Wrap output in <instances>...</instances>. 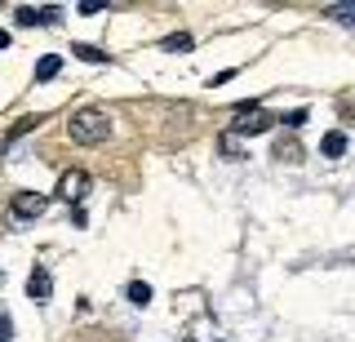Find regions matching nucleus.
Segmentation results:
<instances>
[{
	"label": "nucleus",
	"mask_w": 355,
	"mask_h": 342,
	"mask_svg": "<svg viewBox=\"0 0 355 342\" xmlns=\"http://www.w3.org/2000/svg\"><path fill=\"white\" fill-rule=\"evenodd\" d=\"M58 14H62L58 5H44V9L18 5V9H14V23H18V27H49V23H58Z\"/></svg>",
	"instance_id": "7ed1b4c3"
},
{
	"label": "nucleus",
	"mask_w": 355,
	"mask_h": 342,
	"mask_svg": "<svg viewBox=\"0 0 355 342\" xmlns=\"http://www.w3.org/2000/svg\"><path fill=\"white\" fill-rule=\"evenodd\" d=\"M284 125H288V129H297V125H306V112H302V107H297V112H288V116H284Z\"/></svg>",
	"instance_id": "2eb2a0df"
},
{
	"label": "nucleus",
	"mask_w": 355,
	"mask_h": 342,
	"mask_svg": "<svg viewBox=\"0 0 355 342\" xmlns=\"http://www.w3.org/2000/svg\"><path fill=\"white\" fill-rule=\"evenodd\" d=\"M9 338H14V316L0 311V342H9Z\"/></svg>",
	"instance_id": "4468645a"
},
{
	"label": "nucleus",
	"mask_w": 355,
	"mask_h": 342,
	"mask_svg": "<svg viewBox=\"0 0 355 342\" xmlns=\"http://www.w3.org/2000/svg\"><path fill=\"white\" fill-rule=\"evenodd\" d=\"M49 293H53V275L44 271V267H31V275H27V298H31V302H49Z\"/></svg>",
	"instance_id": "423d86ee"
},
{
	"label": "nucleus",
	"mask_w": 355,
	"mask_h": 342,
	"mask_svg": "<svg viewBox=\"0 0 355 342\" xmlns=\"http://www.w3.org/2000/svg\"><path fill=\"white\" fill-rule=\"evenodd\" d=\"M58 196H62V200H71V205H80L85 196H89V173L85 169H67L62 178H58Z\"/></svg>",
	"instance_id": "20e7f679"
},
{
	"label": "nucleus",
	"mask_w": 355,
	"mask_h": 342,
	"mask_svg": "<svg viewBox=\"0 0 355 342\" xmlns=\"http://www.w3.org/2000/svg\"><path fill=\"white\" fill-rule=\"evenodd\" d=\"M58 71H62V58H58V53H44V58L36 62V80H53Z\"/></svg>",
	"instance_id": "6e6552de"
},
{
	"label": "nucleus",
	"mask_w": 355,
	"mask_h": 342,
	"mask_svg": "<svg viewBox=\"0 0 355 342\" xmlns=\"http://www.w3.org/2000/svg\"><path fill=\"white\" fill-rule=\"evenodd\" d=\"M0 289H5V271H0Z\"/></svg>",
	"instance_id": "f3484780"
},
{
	"label": "nucleus",
	"mask_w": 355,
	"mask_h": 342,
	"mask_svg": "<svg viewBox=\"0 0 355 342\" xmlns=\"http://www.w3.org/2000/svg\"><path fill=\"white\" fill-rule=\"evenodd\" d=\"M125 298H129L133 307H147V302H151V284H147V280H133L129 289H125Z\"/></svg>",
	"instance_id": "1a4fd4ad"
},
{
	"label": "nucleus",
	"mask_w": 355,
	"mask_h": 342,
	"mask_svg": "<svg viewBox=\"0 0 355 342\" xmlns=\"http://www.w3.org/2000/svg\"><path fill=\"white\" fill-rule=\"evenodd\" d=\"M9 209H14V218H40L44 209H49V200L36 196V191H18L14 200H9Z\"/></svg>",
	"instance_id": "39448f33"
},
{
	"label": "nucleus",
	"mask_w": 355,
	"mask_h": 342,
	"mask_svg": "<svg viewBox=\"0 0 355 342\" xmlns=\"http://www.w3.org/2000/svg\"><path fill=\"white\" fill-rule=\"evenodd\" d=\"M67 134H71V142H85V147H94V142H107V134H111V116L98 112V107H85V112H76L71 120H67Z\"/></svg>",
	"instance_id": "f257e3e1"
},
{
	"label": "nucleus",
	"mask_w": 355,
	"mask_h": 342,
	"mask_svg": "<svg viewBox=\"0 0 355 342\" xmlns=\"http://www.w3.org/2000/svg\"><path fill=\"white\" fill-rule=\"evenodd\" d=\"M218 151H222V156H227V160H240V156H244V151H240V138L231 134V129H227V134L218 138Z\"/></svg>",
	"instance_id": "9d476101"
},
{
	"label": "nucleus",
	"mask_w": 355,
	"mask_h": 342,
	"mask_svg": "<svg viewBox=\"0 0 355 342\" xmlns=\"http://www.w3.org/2000/svg\"><path fill=\"white\" fill-rule=\"evenodd\" d=\"M0 49H9V31L5 27H0Z\"/></svg>",
	"instance_id": "dca6fc26"
},
{
	"label": "nucleus",
	"mask_w": 355,
	"mask_h": 342,
	"mask_svg": "<svg viewBox=\"0 0 355 342\" xmlns=\"http://www.w3.org/2000/svg\"><path fill=\"white\" fill-rule=\"evenodd\" d=\"M236 112H240V120L231 125V134H236V138H258V134L271 129V116H266L258 103H240Z\"/></svg>",
	"instance_id": "f03ea898"
},
{
	"label": "nucleus",
	"mask_w": 355,
	"mask_h": 342,
	"mask_svg": "<svg viewBox=\"0 0 355 342\" xmlns=\"http://www.w3.org/2000/svg\"><path fill=\"white\" fill-rule=\"evenodd\" d=\"M324 14L333 18V23H342V27H355V5H329Z\"/></svg>",
	"instance_id": "9b49d317"
},
{
	"label": "nucleus",
	"mask_w": 355,
	"mask_h": 342,
	"mask_svg": "<svg viewBox=\"0 0 355 342\" xmlns=\"http://www.w3.org/2000/svg\"><path fill=\"white\" fill-rule=\"evenodd\" d=\"M160 49H169V53H187L191 49V36H187V31H173V36H164V45Z\"/></svg>",
	"instance_id": "f8f14e48"
},
{
	"label": "nucleus",
	"mask_w": 355,
	"mask_h": 342,
	"mask_svg": "<svg viewBox=\"0 0 355 342\" xmlns=\"http://www.w3.org/2000/svg\"><path fill=\"white\" fill-rule=\"evenodd\" d=\"M320 156H329V160L347 156V134H342V129H333V134H324V142H320Z\"/></svg>",
	"instance_id": "0eeeda50"
},
{
	"label": "nucleus",
	"mask_w": 355,
	"mask_h": 342,
	"mask_svg": "<svg viewBox=\"0 0 355 342\" xmlns=\"http://www.w3.org/2000/svg\"><path fill=\"white\" fill-rule=\"evenodd\" d=\"M76 58H85V62H107V53L103 49H94V45H71Z\"/></svg>",
	"instance_id": "ddd939ff"
}]
</instances>
